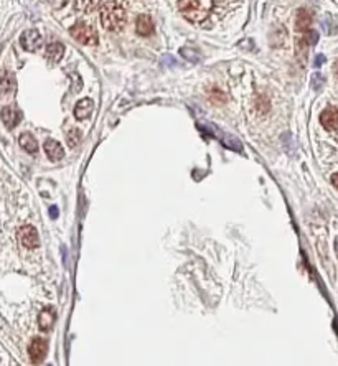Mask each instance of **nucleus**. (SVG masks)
<instances>
[{
    "label": "nucleus",
    "mask_w": 338,
    "mask_h": 366,
    "mask_svg": "<svg viewBox=\"0 0 338 366\" xmlns=\"http://www.w3.org/2000/svg\"><path fill=\"white\" fill-rule=\"evenodd\" d=\"M0 117H2V122L3 125H5L7 129H13L17 127L18 124H20L22 121V112L17 109V107H12V106H5L0 112Z\"/></svg>",
    "instance_id": "7"
},
{
    "label": "nucleus",
    "mask_w": 338,
    "mask_h": 366,
    "mask_svg": "<svg viewBox=\"0 0 338 366\" xmlns=\"http://www.w3.org/2000/svg\"><path fill=\"white\" fill-rule=\"evenodd\" d=\"M15 78L8 71H0V92L3 96H10L15 92Z\"/></svg>",
    "instance_id": "11"
},
{
    "label": "nucleus",
    "mask_w": 338,
    "mask_h": 366,
    "mask_svg": "<svg viewBox=\"0 0 338 366\" xmlns=\"http://www.w3.org/2000/svg\"><path fill=\"white\" fill-rule=\"evenodd\" d=\"M163 64H165V66H175L177 61L172 58V55H165L163 56Z\"/></svg>",
    "instance_id": "22"
},
{
    "label": "nucleus",
    "mask_w": 338,
    "mask_h": 366,
    "mask_svg": "<svg viewBox=\"0 0 338 366\" xmlns=\"http://www.w3.org/2000/svg\"><path fill=\"white\" fill-rule=\"evenodd\" d=\"M51 213H53V214H51V216L56 218V208H51Z\"/></svg>",
    "instance_id": "28"
},
{
    "label": "nucleus",
    "mask_w": 338,
    "mask_h": 366,
    "mask_svg": "<svg viewBox=\"0 0 338 366\" xmlns=\"http://www.w3.org/2000/svg\"><path fill=\"white\" fill-rule=\"evenodd\" d=\"M53 323H55V310L53 308H43V310L40 312V315H38V327H40V330H43V332H48L51 327H53Z\"/></svg>",
    "instance_id": "15"
},
{
    "label": "nucleus",
    "mask_w": 338,
    "mask_h": 366,
    "mask_svg": "<svg viewBox=\"0 0 338 366\" xmlns=\"http://www.w3.org/2000/svg\"><path fill=\"white\" fill-rule=\"evenodd\" d=\"M20 45L23 50L27 51H36L43 45V36L38 30L35 28H30V30H25L20 36Z\"/></svg>",
    "instance_id": "4"
},
{
    "label": "nucleus",
    "mask_w": 338,
    "mask_h": 366,
    "mask_svg": "<svg viewBox=\"0 0 338 366\" xmlns=\"http://www.w3.org/2000/svg\"><path fill=\"white\" fill-rule=\"evenodd\" d=\"M178 10L191 22H200L206 17V10L201 7L200 0H178Z\"/></svg>",
    "instance_id": "3"
},
{
    "label": "nucleus",
    "mask_w": 338,
    "mask_h": 366,
    "mask_svg": "<svg viewBox=\"0 0 338 366\" xmlns=\"http://www.w3.org/2000/svg\"><path fill=\"white\" fill-rule=\"evenodd\" d=\"M64 55V46L60 43V41H53V43L46 45V58H48L51 63H58V61L63 58Z\"/></svg>",
    "instance_id": "16"
},
{
    "label": "nucleus",
    "mask_w": 338,
    "mask_h": 366,
    "mask_svg": "<svg viewBox=\"0 0 338 366\" xmlns=\"http://www.w3.org/2000/svg\"><path fill=\"white\" fill-rule=\"evenodd\" d=\"M64 2H66V0H50V3H53V7H55V8L63 7V5H64Z\"/></svg>",
    "instance_id": "24"
},
{
    "label": "nucleus",
    "mask_w": 338,
    "mask_h": 366,
    "mask_svg": "<svg viewBox=\"0 0 338 366\" xmlns=\"http://www.w3.org/2000/svg\"><path fill=\"white\" fill-rule=\"evenodd\" d=\"M335 252H337V257H338V238H337V241H335Z\"/></svg>",
    "instance_id": "27"
},
{
    "label": "nucleus",
    "mask_w": 338,
    "mask_h": 366,
    "mask_svg": "<svg viewBox=\"0 0 338 366\" xmlns=\"http://www.w3.org/2000/svg\"><path fill=\"white\" fill-rule=\"evenodd\" d=\"M92 109H94V102L92 99H81L74 107V117H76L78 121H84L88 119L89 116L92 114Z\"/></svg>",
    "instance_id": "12"
},
{
    "label": "nucleus",
    "mask_w": 338,
    "mask_h": 366,
    "mask_svg": "<svg viewBox=\"0 0 338 366\" xmlns=\"http://www.w3.org/2000/svg\"><path fill=\"white\" fill-rule=\"evenodd\" d=\"M66 140H68V145L69 147H76V145L81 142V132L76 129H71L66 135Z\"/></svg>",
    "instance_id": "20"
},
{
    "label": "nucleus",
    "mask_w": 338,
    "mask_h": 366,
    "mask_svg": "<svg viewBox=\"0 0 338 366\" xmlns=\"http://www.w3.org/2000/svg\"><path fill=\"white\" fill-rule=\"evenodd\" d=\"M180 55L183 56V58H186L188 61H191V63H198V61L201 60L200 58V53L191 48H180Z\"/></svg>",
    "instance_id": "19"
},
{
    "label": "nucleus",
    "mask_w": 338,
    "mask_h": 366,
    "mask_svg": "<svg viewBox=\"0 0 338 366\" xmlns=\"http://www.w3.org/2000/svg\"><path fill=\"white\" fill-rule=\"evenodd\" d=\"M127 12L119 0H109L101 8V25L109 31H117L125 25Z\"/></svg>",
    "instance_id": "1"
},
{
    "label": "nucleus",
    "mask_w": 338,
    "mask_h": 366,
    "mask_svg": "<svg viewBox=\"0 0 338 366\" xmlns=\"http://www.w3.org/2000/svg\"><path fill=\"white\" fill-rule=\"evenodd\" d=\"M101 2L102 0H76L74 8L81 13H92L101 7Z\"/></svg>",
    "instance_id": "17"
},
{
    "label": "nucleus",
    "mask_w": 338,
    "mask_h": 366,
    "mask_svg": "<svg viewBox=\"0 0 338 366\" xmlns=\"http://www.w3.org/2000/svg\"><path fill=\"white\" fill-rule=\"evenodd\" d=\"M323 60H325V58H323L322 55H318V58H317V61H315V66H320V64L323 63Z\"/></svg>",
    "instance_id": "26"
},
{
    "label": "nucleus",
    "mask_w": 338,
    "mask_h": 366,
    "mask_svg": "<svg viewBox=\"0 0 338 366\" xmlns=\"http://www.w3.org/2000/svg\"><path fill=\"white\" fill-rule=\"evenodd\" d=\"M310 25H312L310 12L305 10V8H300L297 12V17H295V30L302 31V33H307V31L310 30Z\"/></svg>",
    "instance_id": "13"
},
{
    "label": "nucleus",
    "mask_w": 338,
    "mask_h": 366,
    "mask_svg": "<svg viewBox=\"0 0 338 366\" xmlns=\"http://www.w3.org/2000/svg\"><path fill=\"white\" fill-rule=\"evenodd\" d=\"M69 33L76 41H79L81 45H96L97 43V33L96 30L88 23L79 22L76 25L71 27Z\"/></svg>",
    "instance_id": "2"
},
{
    "label": "nucleus",
    "mask_w": 338,
    "mask_h": 366,
    "mask_svg": "<svg viewBox=\"0 0 338 366\" xmlns=\"http://www.w3.org/2000/svg\"><path fill=\"white\" fill-rule=\"evenodd\" d=\"M320 122L327 130H337L338 129V109H335V107H327L320 114Z\"/></svg>",
    "instance_id": "9"
},
{
    "label": "nucleus",
    "mask_w": 338,
    "mask_h": 366,
    "mask_svg": "<svg viewBox=\"0 0 338 366\" xmlns=\"http://www.w3.org/2000/svg\"><path fill=\"white\" fill-rule=\"evenodd\" d=\"M221 142H223L224 147L229 149V150H236V152H241V149H243V144L239 142V140L234 137V135L224 134L223 137H221Z\"/></svg>",
    "instance_id": "18"
},
{
    "label": "nucleus",
    "mask_w": 338,
    "mask_h": 366,
    "mask_svg": "<svg viewBox=\"0 0 338 366\" xmlns=\"http://www.w3.org/2000/svg\"><path fill=\"white\" fill-rule=\"evenodd\" d=\"M18 236V241L22 243V246L28 247V249H33L40 244V238H38V233H36V229L33 226H23L18 229L17 233Z\"/></svg>",
    "instance_id": "5"
},
{
    "label": "nucleus",
    "mask_w": 338,
    "mask_h": 366,
    "mask_svg": "<svg viewBox=\"0 0 338 366\" xmlns=\"http://www.w3.org/2000/svg\"><path fill=\"white\" fill-rule=\"evenodd\" d=\"M332 183H333V186L338 190V173H333L332 175Z\"/></svg>",
    "instance_id": "25"
},
{
    "label": "nucleus",
    "mask_w": 338,
    "mask_h": 366,
    "mask_svg": "<svg viewBox=\"0 0 338 366\" xmlns=\"http://www.w3.org/2000/svg\"><path fill=\"white\" fill-rule=\"evenodd\" d=\"M43 149H45L46 157H48L51 162H60L61 158L64 157L63 147H61V144L58 142V140H55V139H46Z\"/></svg>",
    "instance_id": "8"
},
{
    "label": "nucleus",
    "mask_w": 338,
    "mask_h": 366,
    "mask_svg": "<svg viewBox=\"0 0 338 366\" xmlns=\"http://www.w3.org/2000/svg\"><path fill=\"white\" fill-rule=\"evenodd\" d=\"M210 99L213 101L215 104H223V102L226 101V96H224V92H221L219 89H213V91H211Z\"/></svg>",
    "instance_id": "21"
},
{
    "label": "nucleus",
    "mask_w": 338,
    "mask_h": 366,
    "mask_svg": "<svg viewBox=\"0 0 338 366\" xmlns=\"http://www.w3.org/2000/svg\"><path fill=\"white\" fill-rule=\"evenodd\" d=\"M307 33L310 35V43H312V45H315V43H317V40H318V35H317V31H310V30H308Z\"/></svg>",
    "instance_id": "23"
},
{
    "label": "nucleus",
    "mask_w": 338,
    "mask_h": 366,
    "mask_svg": "<svg viewBox=\"0 0 338 366\" xmlns=\"http://www.w3.org/2000/svg\"><path fill=\"white\" fill-rule=\"evenodd\" d=\"M46 351H48V343L43 338H33L30 346H28V355H30L31 363L38 365L43 361Z\"/></svg>",
    "instance_id": "6"
},
{
    "label": "nucleus",
    "mask_w": 338,
    "mask_h": 366,
    "mask_svg": "<svg viewBox=\"0 0 338 366\" xmlns=\"http://www.w3.org/2000/svg\"><path fill=\"white\" fill-rule=\"evenodd\" d=\"M135 30L140 36H150L155 30V25H154L152 17L149 15H139L137 20H135Z\"/></svg>",
    "instance_id": "10"
},
{
    "label": "nucleus",
    "mask_w": 338,
    "mask_h": 366,
    "mask_svg": "<svg viewBox=\"0 0 338 366\" xmlns=\"http://www.w3.org/2000/svg\"><path fill=\"white\" fill-rule=\"evenodd\" d=\"M18 144H20V147L28 152L30 155H36L38 153V142H36V139L33 137L31 134H22L20 139H18Z\"/></svg>",
    "instance_id": "14"
}]
</instances>
